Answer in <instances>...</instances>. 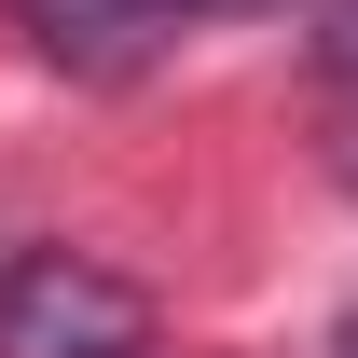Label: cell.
I'll list each match as a JSON object with an SVG mask.
<instances>
[{"label": "cell", "mask_w": 358, "mask_h": 358, "mask_svg": "<svg viewBox=\"0 0 358 358\" xmlns=\"http://www.w3.org/2000/svg\"><path fill=\"white\" fill-rule=\"evenodd\" d=\"M345 55H358V0H345Z\"/></svg>", "instance_id": "4"}, {"label": "cell", "mask_w": 358, "mask_h": 358, "mask_svg": "<svg viewBox=\"0 0 358 358\" xmlns=\"http://www.w3.org/2000/svg\"><path fill=\"white\" fill-rule=\"evenodd\" d=\"M0 358H152V289L96 248H14L0 262Z\"/></svg>", "instance_id": "1"}, {"label": "cell", "mask_w": 358, "mask_h": 358, "mask_svg": "<svg viewBox=\"0 0 358 358\" xmlns=\"http://www.w3.org/2000/svg\"><path fill=\"white\" fill-rule=\"evenodd\" d=\"M331 358H358V317H345V331H331Z\"/></svg>", "instance_id": "2"}, {"label": "cell", "mask_w": 358, "mask_h": 358, "mask_svg": "<svg viewBox=\"0 0 358 358\" xmlns=\"http://www.w3.org/2000/svg\"><path fill=\"white\" fill-rule=\"evenodd\" d=\"M345 179H358V138H345Z\"/></svg>", "instance_id": "5"}, {"label": "cell", "mask_w": 358, "mask_h": 358, "mask_svg": "<svg viewBox=\"0 0 358 358\" xmlns=\"http://www.w3.org/2000/svg\"><path fill=\"white\" fill-rule=\"evenodd\" d=\"M166 14H221V0H166Z\"/></svg>", "instance_id": "3"}]
</instances>
